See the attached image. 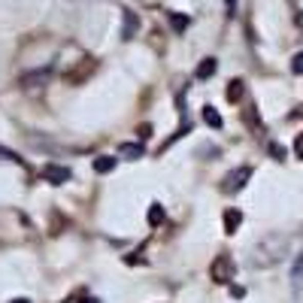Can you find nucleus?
<instances>
[{"instance_id":"obj_19","label":"nucleus","mask_w":303,"mask_h":303,"mask_svg":"<svg viewBox=\"0 0 303 303\" xmlns=\"http://www.w3.org/2000/svg\"><path fill=\"white\" fill-rule=\"evenodd\" d=\"M231 297H236V300H239V297H246V288H239V285H234V288H231Z\"/></svg>"},{"instance_id":"obj_10","label":"nucleus","mask_w":303,"mask_h":303,"mask_svg":"<svg viewBox=\"0 0 303 303\" xmlns=\"http://www.w3.org/2000/svg\"><path fill=\"white\" fill-rule=\"evenodd\" d=\"M125 18H128V25H125V39H131L136 34V28H139V18H136L131 9H125Z\"/></svg>"},{"instance_id":"obj_15","label":"nucleus","mask_w":303,"mask_h":303,"mask_svg":"<svg viewBox=\"0 0 303 303\" xmlns=\"http://www.w3.org/2000/svg\"><path fill=\"white\" fill-rule=\"evenodd\" d=\"M291 73H303V52H297L291 58Z\"/></svg>"},{"instance_id":"obj_5","label":"nucleus","mask_w":303,"mask_h":303,"mask_svg":"<svg viewBox=\"0 0 303 303\" xmlns=\"http://www.w3.org/2000/svg\"><path fill=\"white\" fill-rule=\"evenodd\" d=\"M118 155H122V161H139V158L146 155V146H139V143H125V146L118 149Z\"/></svg>"},{"instance_id":"obj_11","label":"nucleus","mask_w":303,"mask_h":303,"mask_svg":"<svg viewBox=\"0 0 303 303\" xmlns=\"http://www.w3.org/2000/svg\"><path fill=\"white\" fill-rule=\"evenodd\" d=\"M170 22H173V31H179V34L191 25V18H188V15H182V12H170Z\"/></svg>"},{"instance_id":"obj_6","label":"nucleus","mask_w":303,"mask_h":303,"mask_svg":"<svg viewBox=\"0 0 303 303\" xmlns=\"http://www.w3.org/2000/svg\"><path fill=\"white\" fill-rule=\"evenodd\" d=\"M239 225H243V212H239V209H228V212H225V231H228V234H236Z\"/></svg>"},{"instance_id":"obj_14","label":"nucleus","mask_w":303,"mask_h":303,"mask_svg":"<svg viewBox=\"0 0 303 303\" xmlns=\"http://www.w3.org/2000/svg\"><path fill=\"white\" fill-rule=\"evenodd\" d=\"M291 276H294V282H300V276H303V252L297 255V261H294V270H291Z\"/></svg>"},{"instance_id":"obj_16","label":"nucleus","mask_w":303,"mask_h":303,"mask_svg":"<svg viewBox=\"0 0 303 303\" xmlns=\"http://www.w3.org/2000/svg\"><path fill=\"white\" fill-rule=\"evenodd\" d=\"M246 115H249V128H252V131H258V112H255V106H249V112H246Z\"/></svg>"},{"instance_id":"obj_20","label":"nucleus","mask_w":303,"mask_h":303,"mask_svg":"<svg viewBox=\"0 0 303 303\" xmlns=\"http://www.w3.org/2000/svg\"><path fill=\"white\" fill-rule=\"evenodd\" d=\"M225 6H228V15H234L236 12V0H225Z\"/></svg>"},{"instance_id":"obj_2","label":"nucleus","mask_w":303,"mask_h":303,"mask_svg":"<svg viewBox=\"0 0 303 303\" xmlns=\"http://www.w3.org/2000/svg\"><path fill=\"white\" fill-rule=\"evenodd\" d=\"M43 179L49 185H64V182H70V170L61 167V164H49V167L43 170Z\"/></svg>"},{"instance_id":"obj_17","label":"nucleus","mask_w":303,"mask_h":303,"mask_svg":"<svg viewBox=\"0 0 303 303\" xmlns=\"http://www.w3.org/2000/svg\"><path fill=\"white\" fill-rule=\"evenodd\" d=\"M270 152H273V158H276V161H282V158H285V149H282L279 143H270Z\"/></svg>"},{"instance_id":"obj_3","label":"nucleus","mask_w":303,"mask_h":303,"mask_svg":"<svg viewBox=\"0 0 303 303\" xmlns=\"http://www.w3.org/2000/svg\"><path fill=\"white\" fill-rule=\"evenodd\" d=\"M231 276H234V267H231L228 258H215L212 261V279L215 282H231Z\"/></svg>"},{"instance_id":"obj_12","label":"nucleus","mask_w":303,"mask_h":303,"mask_svg":"<svg viewBox=\"0 0 303 303\" xmlns=\"http://www.w3.org/2000/svg\"><path fill=\"white\" fill-rule=\"evenodd\" d=\"M161 221H164V209H161V203H152V206H149V225L158 228Z\"/></svg>"},{"instance_id":"obj_13","label":"nucleus","mask_w":303,"mask_h":303,"mask_svg":"<svg viewBox=\"0 0 303 303\" xmlns=\"http://www.w3.org/2000/svg\"><path fill=\"white\" fill-rule=\"evenodd\" d=\"M94 170H97V173H109V170H115V158H109V155L94 158Z\"/></svg>"},{"instance_id":"obj_7","label":"nucleus","mask_w":303,"mask_h":303,"mask_svg":"<svg viewBox=\"0 0 303 303\" xmlns=\"http://www.w3.org/2000/svg\"><path fill=\"white\" fill-rule=\"evenodd\" d=\"M215 70H218V61H215V58H203L200 64H197V70H194V73H197V79H209V76H212Z\"/></svg>"},{"instance_id":"obj_18","label":"nucleus","mask_w":303,"mask_h":303,"mask_svg":"<svg viewBox=\"0 0 303 303\" xmlns=\"http://www.w3.org/2000/svg\"><path fill=\"white\" fill-rule=\"evenodd\" d=\"M294 155H297V158H303V134L297 136V143H294Z\"/></svg>"},{"instance_id":"obj_8","label":"nucleus","mask_w":303,"mask_h":303,"mask_svg":"<svg viewBox=\"0 0 303 303\" xmlns=\"http://www.w3.org/2000/svg\"><path fill=\"white\" fill-rule=\"evenodd\" d=\"M243 94H246L243 79H231V85H228V100H231V103H239V100H243Z\"/></svg>"},{"instance_id":"obj_22","label":"nucleus","mask_w":303,"mask_h":303,"mask_svg":"<svg viewBox=\"0 0 303 303\" xmlns=\"http://www.w3.org/2000/svg\"><path fill=\"white\" fill-rule=\"evenodd\" d=\"M85 303H97V300H91V297H88V300H85Z\"/></svg>"},{"instance_id":"obj_4","label":"nucleus","mask_w":303,"mask_h":303,"mask_svg":"<svg viewBox=\"0 0 303 303\" xmlns=\"http://www.w3.org/2000/svg\"><path fill=\"white\" fill-rule=\"evenodd\" d=\"M49 73H52L49 67L34 70V73H25V76H22V88H36V85H43V82L49 79Z\"/></svg>"},{"instance_id":"obj_21","label":"nucleus","mask_w":303,"mask_h":303,"mask_svg":"<svg viewBox=\"0 0 303 303\" xmlns=\"http://www.w3.org/2000/svg\"><path fill=\"white\" fill-rule=\"evenodd\" d=\"M9 303H31L28 297H15V300H9Z\"/></svg>"},{"instance_id":"obj_9","label":"nucleus","mask_w":303,"mask_h":303,"mask_svg":"<svg viewBox=\"0 0 303 303\" xmlns=\"http://www.w3.org/2000/svg\"><path fill=\"white\" fill-rule=\"evenodd\" d=\"M203 122H206L209 128H221L225 118H221V112H218L215 106H203Z\"/></svg>"},{"instance_id":"obj_1","label":"nucleus","mask_w":303,"mask_h":303,"mask_svg":"<svg viewBox=\"0 0 303 303\" xmlns=\"http://www.w3.org/2000/svg\"><path fill=\"white\" fill-rule=\"evenodd\" d=\"M249 176H252V170H249V167H236V170H231V176L221 182V188H225L228 194H236V191L249 182Z\"/></svg>"}]
</instances>
